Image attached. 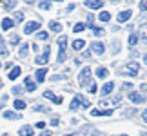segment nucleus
<instances>
[{"label": "nucleus", "instance_id": "nucleus-47", "mask_svg": "<svg viewBox=\"0 0 147 136\" xmlns=\"http://www.w3.org/2000/svg\"><path fill=\"white\" fill-rule=\"evenodd\" d=\"M31 2H35V0H27V4H31Z\"/></svg>", "mask_w": 147, "mask_h": 136}, {"label": "nucleus", "instance_id": "nucleus-41", "mask_svg": "<svg viewBox=\"0 0 147 136\" xmlns=\"http://www.w3.org/2000/svg\"><path fill=\"white\" fill-rule=\"evenodd\" d=\"M13 93H16V94L20 93V94H22V87H13Z\"/></svg>", "mask_w": 147, "mask_h": 136}, {"label": "nucleus", "instance_id": "nucleus-19", "mask_svg": "<svg viewBox=\"0 0 147 136\" xmlns=\"http://www.w3.org/2000/svg\"><path fill=\"white\" fill-rule=\"evenodd\" d=\"M49 29L55 31V33H60L62 31V24H58V22H49Z\"/></svg>", "mask_w": 147, "mask_h": 136}, {"label": "nucleus", "instance_id": "nucleus-27", "mask_svg": "<svg viewBox=\"0 0 147 136\" xmlns=\"http://www.w3.org/2000/svg\"><path fill=\"white\" fill-rule=\"evenodd\" d=\"M15 20L18 22V24H20V22H24V13H20V11H16V13H15Z\"/></svg>", "mask_w": 147, "mask_h": 136}, {"label": "nucleus", "instance_id": "nucleus-22", "mask_svg": "<svg viewBox=\"0 0 147 136\" xmlns=\"http://www.w3.org/2000/svg\"><path fill=\"white\" fill-rule=\"evenodd\" d=\"M35 87H36L35 82H33L31 78H26V89H27V91H35Z\"/></svg>", "mask_w": 147, "mask_h": 136}, {"label": "nucleus", "instance_id": "nucleus-9", "mask_svg": "<svg viewBox=\"0 0 147 136\" xmlns=\"http://www.w3.org/2000/svg\"><path fill=\"white\" fill-rule=\"evenodd\" d=\"M131 15H133V11H131V9L120 11V13H118V22H127L129 18H131Z\"/></svg>", "mask_w": 147, "mask_h": 136}, {"label": "nucleus", "instance_id": "nucleus-42", "mask_svg": "<svg viewBox=\"0 0 147 136\" xmlns=\"http://www.w3.org/2000/svg\"><path fill=\"white\" fill-rule=\"evenodd\" d=\"M75 7H76L75 4H69V5H67V11H73V9H75Z\"/></svg>", "mask_w": 147, "mask_h": 136}, {"label": "nucleus", "instance_id": "nucleus-25", "mask_svg": "<svg viewBox=\"0 0 147 136\" xmlns=\"http://www.w3.org/2000/svg\"><path fill=\"white\" fill-rule=\"evenodd\" d=\"M96 76H98V78H105V76H107V69H105V67H100V69H96Z\"/></svg>", "mask_w": 147, "mask_h": 136}, {"label": "nucleus", "instance_id": "nucleus-20", "mask_svg": "<svg viewBox=\"0 0 147 136\" xmlns=\"http://www.w3.org/2000/svg\"><path fill=\"white\" fill-rule=\"evenodd\" d=\"M98 18H100V22H109L111 20V13H109V11H102Z\"/></svg>", "mask_w": 147, "mask_h": 136}, {"label": "nucleus", "instance_id": "nucleus-23", "mask_svg": "<svg viewBox=\"0 0 147 136\" xmlns=\"http://www.w3.org/2000/svg\"><path fill=\"white\" fill-rule=\"evenodd\" d=\"M13 105H15V109H18V111H20V109H26V102H24V100H15Z\"/></svg>", "mask_w": 147, "mask_h": 136}, {"label": "nucleus", "instance_id": "nucleus-30", "mask_svg": "<svg viewBox=\"0 0 147 136\" xmlns=\"http://www.w3.org/2000/svg\"><path fill=\"white\" fill-rule=\"evenodd\" d=\"M140 36H144V38H147V24H144L142 27H140Z\"/></svg>", "mask_w": 147, "mask_h": 136}, {"label": "nucleus", "instance_id": "nucleus-14", "mask_svg": "<svg viewBox=\"0 0 147 136\" xmlns=\"http://www.w3.org/2000/svg\"><path fill=\"white\" fill-rule=\"evenodd\" d=\"M44 96H46V98H49V100H53L55 104H62V96H55L51 91H46V93H44Z\"/></svg>", "mask_w": 147, "mask_h": 136}, {"label": "nucleus", "instance_id": "nucleus-12", "mask_svg": "<svg viewBox=\"0 0 147 136\" xmlns=\"http://www.w3.org/2000/svg\"><path fill=\"white\" fill-rule=\"evenodd\" d=\"M33 133H35V129H33L31 125H24V127L18 131L20 136H33Z\"/></svg>", "mask_w": 147, "mask_h": 136}, {"label": "nucleus", "instance_id": "nucleus-32", "mask_svg": "<svg viewBox=\"0 0 147 136\" xmlns=\"http://www.w3.org/2000/svg\"><path fill=\"white\" fill-rule=\"evenodd\" d=\"M40 9H51V2H47V0L40 2Z\"/></svg>", "mask_w": 147, "mask_h": 136}, {"label": "nucleus", "instance_id": "nucleus-8", "mask_svg": "<svg viewBox=\"0 0 147 136\" xmlns=\"http://www.w3.org/2000/svg\"><path fill=\"white\" fill-rule=\"evenodd\" d=\"M102 5H104L102 0H86V7H89V9H100Z\"/></svg>", "mask_w": 147, "mask_h": 136}, {"label": "nucleus", "instance_id": "nucleus-28", "mask_svg": "<svg viewBox=\"0 0 147 136\" xmlns=\"http://www.w3.org/2000/svg\"><path fill=\"white\" fill-rule=\"evenodd\" d=\"M84 29H86V24H76L75 27H73V31H75V33H80Z\"/></svg>", "mask_w": 147, "mask_h": 136}, {"label": "nucleus", "instance_id": "nucleus-15", "mask_svg": "<svg viewBox=\"0 0 147 136\" xmlns=\"http://www.w3.org/2000/svg\"><path fill=\"white\" fill-rule=\"evenodd\" d=\"M13 26H15V22L11 20V18H4V20H2V29H4V31H9Z\"/></svg>", "mask_w": 147, "mask_h": 136}, {"label": "nucleus", "instance_id": "nucleus-33", "mask_svg": "<svg viewBox=\"0 0 147 136\" xmlns=\"http://www.w3.org/2000/svg\"><path fill=\"white\" fill-rule=\"evenodd\" d=\"M91 29L94 31V35H96V36H102V35H104V31H102L100 27H91Z\"/></svg>", "mask_w": 147, "mask_h": 136}, {"label": "nucleus", "instance_id": "nucleus-26", "mask_svg": "<svg viewBox=\"0 0 147 136\" xmlns=\"http://www.w3.org/2000/svg\"><path fill=\"white\" fill-rule=\"evenodd\" d=\"M27 47H29V45H27V44H22V47H20V56H22V58H26V56H27Z\"/></svg>", "mask_w": 147, "mask_h": 136}, {"label": "nucleus", "instance_id": "nucleus-35", "mask_svg": "<svg viewBox=\"0 0 147 136\" xmlns=\"http://www.w3.org/2000/svg\"><path fill=\"white\" fill-rule=\"evenodd\" d=\"M11 44H18V35H11Z\"/></svg>", "mask_w": 147, "mask_h": 136}, {"label": "nucleus", "instance_id": "nucleus-49", "mask_svg": "<svg viewBox=\"0 0 147 136\" xmlns=\"http://www.w3.org/2000/svg\"><path fill=\"white\" fill-rule=\"evenodd\" d=\"M122 136H127V134H122Z\"/></svg>", "mask_w": 147, "mask_h": 136}, {"label": "nucleus", "instance_id": "nucleus-40", "mask_svg": "<svg viewBox=\"0 0 147 136\" xmlns=\"http://www.w3.org/2000/svg\"><path fill=\"white\" fill-rule=\"evenodd\" d=\"M123 89H133V83H129V82H125V83H123Z\"/></svg>", "mask_w": 147, "mask_h": 136}, {"label": "nucleus", "instance_id": "nucleus-38", "mask_svg": "<svg viewBox=\"0 0 147 136\" xmlns=\"http://www.w3.org/2000/svg\"><path fill=\"white\" fill-rule=\"evenodd\" d=\"M51 125H55V127L60 125V123H58V118H53V120H51Z\"/></svg>", "mask_w": 147, "mask_h": 136}, {"label": "nucleus", "instance_id": "nucleus-10", "mask_svg": "<svg viewBox=\"0 0 147 136\" xmlns=\"http://www.w3.org/2000/svg\"><path fill=\"white\" fill-rule=\"evenodd\" d=\"M91 51H94L96 55H104L105 47H104V44H102V42H93L91 44Z\"/></svg>", "mask_w": 147, "mask_h": 136}, {"label": "nucleus", "instance_id": "nucleus-29", "mask_svg": "<svg viewBox=\"0 0 147 136\" xmlns=\"http://www.w3.org/2000/svg\"><path fill=\"white\" fill-rule=\"evenodd\" d=\"M4 5H5V9H13L15 2H13V0H4Z\"/></svg>", "mask_w": 147, "mask_h": 136}, {"label": "nucleus", "instance_id": "nucleus-37", "mask_svg": "<svg viewBox=\"0 0 147 136\" xmlns=\"http://www.w3.org/2000/svg\"><path fill=\"white\" fill-rule=\"evenodd\" d=\"M35 111H38V112H44V111H46V107H44V105H36V109Z\"/></svg>", "mask_w": 147, "mask_h": 136}, {"label": "nucleus", "instance_id": "nucleus-50", "mask_svg": "<svg viewBox=\"0 0 147 136\" xmlns=\"http://www.w3.org/2000/svg\"><path fill=\"white\" fill-rule=\"evenodd\" d=\"M0 87H2V83H0Z\"/></svg>", "mask_w": 147, "mask_h": 136}, {"label": "nucleus", "instance_id": "nucleus-21", "mask_svg": "<svg viewBox=\"0 0 147 136\" xmlns=\"http://www.w3.org/2000/svg\"><path fill=\"white\" fill-rule=\"evenodd\" d=\"M84 45H86V42H84V40H75V42H73V49L80 51V49H84Z\"/></svg>", "mask_w": 147, "mask_h": 136}, {"label": "nucleus", "instance_id": "nucleus-13", "mask_svg": "<svg viewBox=\"0 0 147 136\" xmlns=\"http://www.w3.org/2000/svg\"><path fill=\"white\" fill-rule=\"evenodd\" d=\"M2 116L7 118V120H20V114H16V112H13V111H4Z\"/></svg>", "mask_w": 147, "mask_h": 136}, {"label": "nucleus", "instance_id": "nucleus-7", "mask_svg": "<svg viewBox=\"0 0 147 136\" xmlns=\"http://www.w3.org/2000/svg\"><path fill=\"white\" fill-rule=\"evenodd\" d=\"M113 114V109H93L91 111V116H111Z\"/></svg>", "mask_w": 147, "mask_h": 136}, {"label": "nucleus", "instance_id": "nucleus-3", "mask_svg": "<svg viewBox=\"0 0 147 136\" xmlns=\"http://www.w3.org/2000/svg\"><path fill=\"white\" fill-rule=\"evenodd\" d=\"M138 71H140L138 62H129V64L122 69L123 75H129V76H136V75H138Z\"/></svg>", "mask_w": 147, "mask_h": 136}, {"label": "nucleus", "instance_id": "nucleus-48", "mask_svg": "<svg viewBox=\"0 0 147 136\" xmlns=\"http://www.w3.org/2000/svg\"><path fill=\"white\" fill-rule=\"evenodd\" d=\"M56 2H62V0H56Z\"/></svg>", "mask_w": 147, "mask_h": 136}, {"label": "nucleus", "instance_id": "nucleus-46", "mask_svg": "<svg viewBox=\"0 0 147 136\" xmlns=\"http://www.w3.org/2000/svg\"><path fill=\"white\" fill-rule=\"evenodd\" d=\"M144 62H145V64H147V55H145V56H144Z\"/></svg>", "mask_w": 147, "mask_h": 136}, {"label": "nucleus", "instance_id": "nucleus-11", "mask_svg": "<svg viewBox=\"0 0 147 136\" xmlns=\"http://www.w3.org/2000/svg\"><path fill=\"white\" fill-rule=\"evenodd\" d=\"M129 100L134 102V104H142V102L145 100V96H142L140 93H129Z\"/></svg>", "mask_w": 147, "mask_h": 136}, {"label": "nucleus", "instance_id": "nucleus-45", "mask_svg": "<svg viewBox=\"0 0 147 136\" xmlns=\"http://www.w3.org/2000/svg\"><path fill=\"white\" fill-rule=\"evenodd\" d=\"M40 136H51V133H49V131H44V133H42Z\"/></svg>", "mask_w": 147, "mask_h": 136}, {"label": "nucleus", "instance_id": "nucleus-39", "mask_svg": "<svg viewBox=\"0 0 147 136\" xmlns=\"http://www.w3.org/2000/svg\"><path fill=\"white\" fill-rule=\"evenodd\" d=\"M89 91H91V93H96V86H94V83H91V86H89Z\"/></svg>", "mask_w": 147, "mask_h": 136}, {"label": "nucleus", "instance_id": "nucleus-4", "mask_svg": "<svg viewBox=\"0 0 147 136\" xmlns=\"http://www.w3.org/2000/svg\"><path fill=\"white\" fill-rule=\"evenodd\" d=\"M58 45H60V55H58V62L62 64V62L65 60V45H67V36H60V38H58Z\"/></svg>", "mask_w": 147, "mask_h": 136}, {"label": "nucleus", "instance_id": "nucleus-16", "mask_svg": "<svg viewBox=\"0 0 147 136\" xmlns=\"http://www.w3.org/2000/svg\"><path fill=\"white\" fill-rule=\"evenodd\" d=\"M46 75H47V69H46V67L38 69V71H36V80L42 83V82H44V78H46Z\"/></svg>", "mask_w": 147, "mask_h": 136}, {"label": "nucleus", "instance_id": "nucleus-1", "mask_svg": "<svg viewBox=\"0 0 147 136\" xmlns=\"http://www.w3.org/2000/svg\"><path fill=\"white\" fill-rule=\"evenodd\" d=\"M78 107H86V109L89 107V100H87V98H84L82 94H76L75 98H73L71 105H69V109H71V111H76Z\"/></svg>", "mask_w": 147, "mask_h": 136}, {"label": "nucleus", "instance_id": "nucleus-17", "mask_svg": "<svg viewBox=\"0 0 147 136\" xmlns=\"http://www.w3.org/2000/svg\"><path fill=\"white\" fill-rule=\"evenodd\" d=\"M20 73H22L20 67H13V69H11V73H9V80H15V78H18Z\"/></svg>", "mask_w": 147, "mask_h": 136}, {"label": "nucleus", "instance_id": "nucleus-34", "mask_svg": "<svg viewBox=\"0 0 147 136\" xmlns=\"http://www.w3.org/2000/svg\"><path fill=\"white\" fill-rule=\"evenodd\" d=\"M140 11H147V0H142V2H140Z\"/></svg>", "mask_w": 147, "mask_h": 136}, {"label": "nucleus", "instance_id": "nucleus-43", "mask_svg": "<svg viewBox=\"0 0 147 136\" xmlns=\"http://www.w3.org/2000/svg\"><path fill=\"white\" fill-rule=\"evenodd\" d=\"M5 47H4V40H2V36H0V51H4Z\"/></svg>", "mask_w": 147, "mask_h": 136}, {"label": "nucleus", "instance_id": "nucleus-36", "mask_svg": "<svg viewBox=\"0 0 147 136\" xmlns=\"http://www.w3.org/2000/svg\"><path fill=\"white\" fill-rule=\"evenodd\" d=\"M36 127L38 129H44V127H46V122H36Z\"/></svg>", "mask_w": 147, "mask_h": 136}, {"label": "nucleus", "instance_id": "nucleus-18", "mask_svg": "<svg viewBox=\"0 0 147 136\" xmlns=\"http://www.w3.org/2000/svg\"><path fill=\"white\" fill-rule=\"evenodd\" d=\"M113 89H115V83H113V82H107L105 86L102 87V94H109Z\"/></svg>", "mask_w": 147, "mask_h": 136}, {"label": "nucleus", "instance_id": "nucleus-31", "mask_svg": "<svg viewBox=\"0 0 147 136\" xmlns=\"http://www.w3.org/2000/svg\"><path fill=\"white\" fill-rule=\"evenodd\" d=\"M36 38H38V40H47V33H46V31H40V33L36 35Z\"/></svg>", "mask_w": 147, "mask_h": 136}, {"label": "nucleus", "instance_id": "nucleus-6", "mask_svg": "<svg viewBox=\"0 0 147 136\" xmlns=\"http://www.w3.org/2000/svg\"><path fill=\"white\" fill-rule=\"evenodd\" d=\"M49 53H51V47L47 45V47L44 49V55H42V56H38V58H36V64H40V65L47 64V60H49Z\"/></svg>", "mask_w": 147, "mask_h": 136}, {"label": "nucleus", "instance_id": "nucleus-44", "mask_svg": "<svg viewBox=\"0 0 147 136\" xmlns=\"http://www.w3.org/2000/svg\"><path fill=\"white\" fill-rule=\"evenodd\" d=\"M142 120H144V122L147 123V111H145V112H144V114H142Z\"/></svg>", "mask_w": 147, "mask_h": 136}, {"label": "nucleus", "instance_id": "nucleus-2", "mask_svg": "<svg viewBox=\"0 0 147 136\" xmlns=\"http://www.w3.org/2000/svg\"><path fill=\"white\" fill-rule=\"evenodd\" d=\"M89 82H91V67H84L82 69V73L78 75V83H80L82 87H86V86H89Z\"/></svg>", "mask_w": 147, "mask_h": 136}, {"label": "nucleus", "instance_id": "nucleus-24", "mask_svg": "<svg viewBox=\"0 0 147 136\" xmlns=\"http://www.w3.org/2000/svg\"><path fill=\"white\" fill-rule=\"evenodd\" d=\"M136 42H138V35L136 33H133V35H129V45H136Z\"/></svg>", "mask_w": 147, "mask_h": 136}, {"label": "nucleus", "instance_id": "nucleus-5", "mask_svg": "<svg viewBox=\"0 0 147 136\" xmlns=\"http://www.w3.org/2000/svg\"><path fill=\"white\" fill-rule=\"evenodd\" d=\"M38 29H40V22H38V20H33V22H27V24H26L24 33H26V35H31V33H35Z\"/></svg>", "mask_w": 147, "mask_h": 136}]
</instances>
